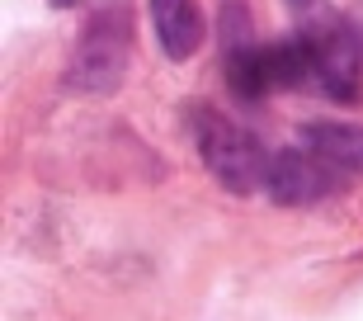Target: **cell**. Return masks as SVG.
<instances>
[{"label":"cell","mask_w":363,"mask_h":321,"mask_svg":"<svg viewBox=\"0 0 363 321\" xmlns=\"http://www.w3.org/2000/svg\"><path fill=\"white\" fill-rule=\"evenodd\" d=\"M199 156L213 170L217 185L231 189V194H255V189H264V175H269L264 147L245 128H236L227 114H217V109H203L199 114Z\"/></svg>","instance_id":"1"},{"label":"cell","mask_w":363,"mask_h":321,"mask_svg":"<svg viewBox=\"0 0 363 321\" xmlns=\"http://www.w3.org/2000/svg\"><path fill=\"white\" fill-rule=\"evenodd\" d=\"M302 33L311 43V67H316V85L330 99L350 104L359 94V38L350 33V24H340L335 10H321L316 19H302Z\"/></svg>","instance_id":"2"},{"label":"cell","mask_w":363,"mask_h":321,"mask_svg":"<svg viewBox=\"0 0 363 321\" xmlns=\"http://www.w3.org/2000/svg\"><path fill=\"white\" fill-rule=\"evenodd\" d=\"M345 185V175L321 160L311 147H288L279 156H269V175H264V189H269V199L283 203V208H307L316 199H330L335 189Z\"/></svg>","instance_id":"3"},{"label":"cell","mask_w":363,"mask_h":321,"mask_svg":"<svg viewBox=\"0 0 363 321\" xmlns=\"http://www.w3.org/2000/svg\"><path fill=\"white\" fill-rule=\"evenodd\" d=\"M128 48L133 33L123 28V14H99L81 38V57H76V85L85 90H113L128 71Z\"/></svg>","instance_id":"4"},{"label":"cell","mask_w":363,"mask_h":321,"mask_svg":"<svg viewBox=\"0 0 363 321\" xmlns=\"http://www.w3.org/2000/svg\"><path fill=\"white\" fill-rule=\"evenodd\" d=\"M151 24L170 62H189L203 48V10L194 0H151Z\"/></svg>","instance_id":"5"},{"label":"cell","mask_w":363,"mask_h":321,"mask_svg":"<svg viewBox=\"0 0 363 321\" xmlns=\"http://www.w3.org/2000/svg\"><path fill=\"white\" fill-rule=\"evenodd\" d=\"M302 147H311L321 160H330L345 180L363 170V128H350V123H307L297 133Z\"/></svg>","instance_id":"6"},{"label":"cell","mask_w":363,"mask_h":321,"mask_svg":"<svg viewBox=\"0 0 363 321\" xmlns=\"http://www.w3.org/2000/svg\"><path fill=\"white\" fill-rule=\"evenodd\" d=\"M222 53H227V85H231V94L259 104V99L274 90L269 85V62H264V43L241 38V43H227Z\"/></svg>","instance_id":"7"},{"label":"cell","mask_w":363,"mask_h":321,"mask_svg":"<svg viewBox=\"0 0 363 321\" xmlns=\"http://www.w3.org/2000/svg\"><path fill=\"white\" fill-rule=\"evenodd\" d=\"M52 5H57V10H67V5H81V0H52Z\"/></svg>","instance_id":"8"}]
</instances>
